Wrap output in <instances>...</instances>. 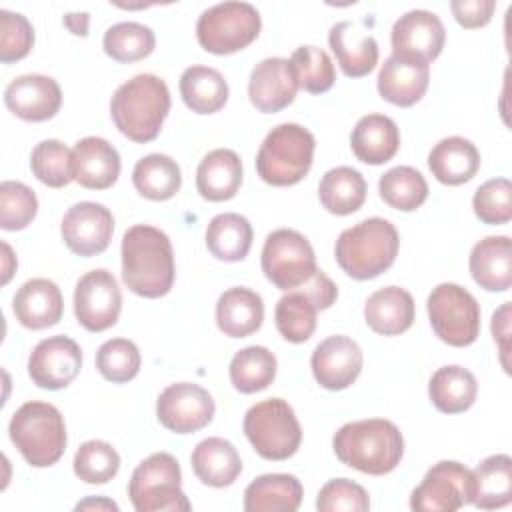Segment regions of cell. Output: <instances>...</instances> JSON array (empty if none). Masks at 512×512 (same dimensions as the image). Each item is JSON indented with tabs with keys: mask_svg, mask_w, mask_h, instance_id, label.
<instances>
[{
	"mask_svg": "<svg viewBox=\"0 0 512 512\" xmlns=\"http://www.w3.org/2000/svg\"><path fill=\"white\" fill-rule=\"evenodd\" d=\"M176 278L170 238L148 224H136L122 236V280L142 298H160Z\"/></svg>",
	"mask_w": 512,
	"mask_h": 512,
	"instance_id": "cell-1",
	"label": "cell"
},
{
	"mask_svg": "<svg viewBox=\"0 0 512 512\" xmlns=\"http://www.w3.org/2000/svg\"><path fill=\"white\" fill-rule=\"evenodd\" d=\"M336 458L370 476L392 472L404 454L398 426L386 418H366L344 424L332 438Z\"/></svg>",
	"mask_w": 512,
	"mask_h": 512,
	"instance_id": "cell-2",
	"label": "cell"
},
{
	"mask_svg": "<svg viewBox=\"0 0 512 512\" xmlns=\"http://www.w3.org/2000/svg\"><path fill=\"white\" fill-rule=\"evenodd\" d=\"M170 112V90L154 74H138L116 88L110 116L116 128L132 142H152Z\"/></svg>",
	"mask_w": 512,
	"mask_h": 512,
	"instance_id": "cell-3",
	"label": "cell"
},
{
	"mask_svg": "<svg viewBox=\"0 0 512 512\" xmlns=\"http://www.w3.org/2000/svg\"><path fill=\"white\" fill-rule=\"evenodd\" d=\"M400 248V236L386 218H366L346 228L334 246L338 266L354 280H370L386 272Z\"/></svg>",
	"mask_w": 512,
	"mask_h": 512,
	"instance_id": "cell-4",
	"label": "cell"
},
{
	"mask_svg": "<svg viewBox=\"0 0 512 512\" xmlns=\"http://www.w3.org/2000/svg\"><path fill=\"white\" fill-rule=\"evenodd\" d=\"M12 444L34 468L56 464L66 450V424L60 410L48 402H26L10 418Z\"/></svg>",
	"mask_w": 512,
	"mask_h": 512,
	"instance_id": "cell-5",
	"label": "cell"
},
{
	"mask_svg": "<svg viewBox=\"0 0 512 512\" xmlns=\"http://www.w3.org/2000/svg\"><path fill=\"white\" fill-rule=\"evenodd\" d=\"M316 140L300 124L274 126L256 154V172L270 186L298 184L312 168Z\"/></svg>",
	"mask_w": 512,
	"mask_h": 512,
	"instance_id": "cell-6",
	"label": "cell"
},
{
	"mask_svg": "<svg viewBox=\"0 0 512 512\" xmlns=\"http://www.w3.org/2000/svg\"><path fill=\"white\" fill-rule=\"evenodd\" d=\"M180 486L178 460L168 452H156L134 468L128 496L136 512H188L192 504Z\"/></svg>",
	"mask_w": 512,
	"mask_h": 512,
	"instance_id": "cell-7",
	"label": "cell"
},
{
	"mask_svg": "<svg viewBox=\"0 0 512 512\" xmlns=\"http://www.w3.org/2000/svg\"><path fill=\"white\" fill-rule=\"evenodd\" d=\"M244 434L266 460H288L302 442V428L292 406L282 398H268L244 414Z\"/></svg>",
	"mask_w": 512,
	"mask_h": 512,
	"instance_id": "cell-8",
	"label": "cell"
},
{
	"mask_svg": "<svg viewBox=\"0 0 512 512\" xmlns=\"http://www.w3.org/2000/svg\"><path fill=\"white\" fill-rule=\"evenodd\" d=\"M262 28L260 12L248 2H220L206 8L196 22L198 44L210 54H234L250 46Z\"/></svg>",
	"mask_w": 512,
	"mask_h": 512,
	"instance_id": "cell-9",
	"label": "cell"
},
{
	"mask_svg": "<svg viewBox=\"0 0 512 512\" xmlns=\"http://www.w3.org/2000/svg\"><path fill=\"white\" fill-rule=\"evenodd\" d=\"M426 310L434 334L454 348L476 342L480 334V304L454 282H442L428 294Z\"/></svg>",
	"mask_w": 512,
	"mask_h": 512,
	"instance_id": "cell-10",
	"label": "cell"
},
{
	"mask_svg": "<svg viewBox=\"0 0 512 512\" xmlns=\"http://www.w3.org/2000/svg\"><path fill=\"white\" fill-rule=\"evenodd\" d=\"M260 264L264 276L284 292L302 286L318 268L312 244L292 228H278L266 236Z\"/></svg>",
	"mask_w": 512,
	"mask_h": 512,
	"instance_id": "cell-11",
	"label": "cell"
},
{
	"mask_svg": "<svg viewBox=\"0 0 512 512\" xmlns=\"http://www.w3.org/2000/svg\"><path fill=\"white\" fill-rule=\"evenodd\" d=\"M464 504H472V470L456 460L436 462L410 496L416 512H454Z\"/></svg>",
	"mask_w": 512,
	"mask_h": 512,
	"instance_id": "cell-12",
	"label": "cell"
},
{
	"mask_svg": "<svg viewBox=\"0 0 512 512\" xmlns=\"http://www.w3.org/2000/svg\"><path fill=\"white\" fill-rule=\"evenodd\" d=\"M122 292L112 272L96 268L86 272L74 288V314L88 332H104L118 322Z\"/></svg>",
	"mask_w": 512,
	"mask_h": 512,
	"instance_id": "cell-13",
	"label": "cell"
},
{
	"mask_svg": "<svg viewBox=\"0 0 512 512\" xmlns=\"http://www.w3.org/2000/svg\"><path fill=\"white\" fill-rule=\"evenodd\" d=\"M214 400L210 392L192 382L166 386L156 400L158 422L176 434H192L208 426L214 418Z\"/></svg>",
	"mask_w": 512,
	"mask_h": 512,
	"instance_id": "cell-14",
	"label": "cell"
},
{
	"mask_svg": "<svg viewBox=\"0 0 512 512\" xmlns=\"http://www.w3.org/2000/svg\"><path fill=\"white\" fill-rule=\"evenodd\" d=\"M60 234L64 244L78 256L102 254L114 234L112 212L98 202H78L62 218Z\"/></svg>",
	"mask_w": 512,
	"mask_h": 512,
	"instance_id": "cell-15",
	"label": "cell"
},
{
	"mask_svg": "<svg viewBox=\"0 0 512 512\" xmlns=\"http://www.w3.org/2000/svg\"><path fill=\"white\" fill-rule=\"evenodd\" d=\"M82 368V350L68 336H50L40 340L28 358V376L38 388H66Z\"/></svg>",
	"mask_w": 512,
	"mask_h": 512,
	"instance_id": "cell-16",
	"label": "cell"
},
{
	"mask_svg": "<svg viewBox=\"0 0 512 512\" xmlns=\"http://www.w3.org/2000/svg\"><path fill=\"white\" fill-rule=\"evenodd\" d=\"M446 30L442 20L430 10H410L402 14L390 34L392 54L430 64L444 48Z\"/></svg>",
	"mask_w": 512,
	"mask_h": 512,
	"instance_id": "cell-17",
	"label": "cell"
},
{
	"mask_svg": "<svg viewBox=\"0 0 512 512\" xmlns=\"http://www.w3.org/2000/svg\"><path fill=\"white\" fill-rule=\"evenodd\" d=\"M364 356L356 340L344 334L324 338L312 352L310 368L316 382L326 390H344L362 372Z\"/></svg>",
	"mask_w": 512,
	"mask_h": 512,
	"instance_id": "cell-18",
	"label": "cell"
},
{
	"mask_svg": "<svg viewBox=\"0 0 512 512\" xmlns=\"http://www.w3.org/2000/svg\"><path fill=\"white\" fill-rule=\"evenodd\" d=\"M298 80L288 58L272 56L260 60L248 80V96L256 110L274 114L294 102L298 92Z\"/></svg>",
	"mask_w": 512,
	"mask_h": 512,
	"instance_id": "cell-19",
	"label": "cell"
},
{
	"mask_svg": "<svg viewBox=\"0 0 512 512\" xmlns=\"http://www.w3.org/2000/svg\"><path fill=\"white\" fill-rule=\"evenodd\" d=\"M4 104L14 116L26 122H44L58 114L62 90L50 76L22 74L6 86Z\"/></svg>",
	"mask_w": 512,
	"mask_h": 512,
	"instance_id": "cell-20",
	"label": "cell"
},
{
	"mask_svg": "<svg viewBox=\"0 0 512 512\" xmlns=\"http://www.w3.org/2000/svg\"><path fill=\"white\" fill-rule=\"evenodd\" d=\"M118 150L100 136H86L72 148L74 180L88 190H106L120 176Z\"/></svg>",
	"mask_w": 512,
	"mask_h": 512,
	"instance_id": "cell-21",
	"label": "cell"
},
{
	"mask_svg": "<svg viewBox=\"0 0 512 512\" xmlns=\"http://www.w3.org/2000/svg\"><path fill=\"white\" fill-rule=\"evenodd\" d=\"M430 84V64L390 54L378 72V92L394 106H414Z\"/></svg>",
	"mask_w": 512,
	"mask_h": 512,
	"instance_id": "cell-22",
	"label": "cell"
},
{
	"mask_svg": "<svg viewBox=\"0 0 512 512\" xmlns=\"http://www.w3.org/2000/svg\"><path fill=\"white\" fill-rule=\"evenodd\" d=\"M16 320L28 330H44L60 322L64 298L60 288L48 278L26 280L12 300Z\"/></svg>",
	"mask_w": 512,
	"mask_h": 512,
	"instance_id": "cell-23",
	"label": "cell"
},
{
	"mask_svg": "<svg viewBox=\"0 0 512 512\" xmlns=\"http://www.w3.org/2000/svg\"><path fill=\"white\" fill-rule=\"evenodd\" d=\"M328 44L336 56L340 70L350 78L370 74L378 62L376 38L362 30L356 22L342 20L328 32Z\"/></svg>",
	"mask_w": 512,
	"mask_h": 512,
	"instance_id": "cell-24",
	"label": "cell"
},
{
	"mask_svg": "<svg viewBox=\"0 0 512 512\" xmlns=\"http://www.w3.org/2000/svg\"><path fill=\"white\" fill-rule=\"evenodd\" d=\"M468 268L474 282L488 292H506L512 286V244L508 236H486L476 242Z\"/></svg>",
	"mask_w": 512,
	"mask_h": 512,
	"instance_id": "cell-25",
	"label": "cell"
},
{
	"mask_svg": "<svg viewBox=\"0 0 512 512\" xmlns=\"http://www.w3.org/2000/svg\"><path fill=\"white\" fill-rule=\"evenodd\" d=\"M414 298L400 286H384L368 296L364 320L376 334L398 336L414 324Z\"/></svg>",
	"mask_w": 512,
	"mask_h": 512,
	"instance_id": "cell-26",
	"label": "cell"
},
{
	"mask_svg": "<svg viewBox=\"0 0 512 512\" xmlns=\"http://www.w3.org/2000/svg\"><path fill=\"white\" fill-rule=\"evenodd\" d=\"M350 148L364 164H384L400 148V130L390 116L366 114L352 128Z\"/></svg>",
	"mask_w": 512,
	"mask_h": 512,
	"instance_id": "cell-27",
	"label": "cell"
},
{
	"mask_svg": "<svg viewBox=\"0 0 512 512\" xmlns=\"http://www.w3.org/2000/svg\"><path fill=\"white\" fill-rule=\"evenodd\" d=\"M242 184L240 156L230 148L208 152L196 168V188L204 200L224 202L236 196Z\"/></svg>",
	"mask_w": 512,
	"mask_h": 512,
	"instance_id": "cell-28",
	"label": "cell"
},
{
	"mask_svg": "<svg viewBox=\"0 0 512 512\" xmlns=\"http://www.w3.org/2000/svg\"><path fill=\"white\" fill-rule=\"evenodd\" d=\"M264 320V302L258 292L234 286L220 294L216 302V324L224 336L246 338L254 334Z\"/></svg>",
	"mask_w": 512,
	"mask_h": 512,
	"instance_id": "cell-29",
	"label": "cell"
},
{
	"mask_svg": "<svg viewBox=\"0 0 512 512\" xmlns=\"http://www.w3.org/2000/svg\"><path fill=\"white\" fill-rule=\"evenodd\" d=\"M428 168L438 182L458 186L476 176L480 168V152L470 140L448 136L430 150Z\"/></svg>",
	"mask_w": 512,
	"mask_h": 512,
	"instance_id": "cell-30",
	"label": "cell"
},
{
	"mask_svg": "<svg viewBox=\"0 0 512 512\" xmlns=\"http://www.w3.org/2000/svg\"><path fill=\"white\" fill-rule=\"evenodd\" d=\"M192 470L196 478L212 488H224L236 482L242 472V460L232 442L210 436L196 444L192 452Z\"/></svg>",
	"mask_w": 512,
	"mask_h": 512,
	"instance_id": "cell-31",
	"label": "cell"
},
{
	"mask_svg": "<svg viewBox=\"0 0 512 512\" xmlns=\"http://www.w3.org/2000/svg\"><path fill=\"white\" fill-rule=\"evenodd\" d=\"M304 488L292 474H262L244 490L246 512H294L300 508Z\"/></svg>",
	"mask_w": 512,
	"mask_h": 512,
	"instance_id": "cell-32",
	"label": "cell"
},
{
	"mask_svg": "<svg viewBox=\"0 0 512 512\" xmlns=\"http://www.w3.org/2000/svg\"><path fill=\"white\" fill-rule=\"evenodd\" d=\"M478 394L474 374L458 364L438 368L428 382V396L436 410L444 414L466 412Z\"/></svg>",
	"mask_w": 512,
	"mask_h": 512,
	"instance_id": "cell-33",
	"label": "cell"
},
{
	"mask_svg": "<svg viewBox=\"0 0 512 512\" xmlns=\"http://www.w3.org/2000/svg\"><path fill=\"white\" fill-rule=\"evenodd\" d=\"M512 500V458L494 454L472 470V504L482 510L508 506Z\"/></svg>",
	"mask_w": 512,
	"mask_h": 512,
	"instance_id": "cell-34",
	"label": "cell"
},
{
	"mask_svg": "<svg viewBox=\"0 0 512 512\" xmlns=\"http://www.w3.org/2000/svg\"><path fill=\"white\" fill-rule=\"evenodd\" d=\"M368 184L364 176L350 166H336L328 170L318 184L320 204L336 216H348L362 208Z\"/></svg>",
	"mask_w": 512,
	"mask_h": 512,
	"instance_id": "cell-35",
	"label": "cell"
},
{
	"mask_svg": "<svg viewBox=\"0 0 512 512\" xmlns=\"http://www.w3.org/2000/svg\"><path fill=\"white\" fill-rule=\"evenodd\" d=\"M180 96L196 114H214L228 102V82L210 66H190L180 76Z\"/></svg>",
	"mask_w": 512,
	"mask_h": 512,
	"instance_id": "cell-36",
	"label": "cell"
},
{
	"mask_svg": "<svg viewBox=\"0 0 512 512\" xmlns=\"http://www.w3.org/2000/svg\"><path fill=\"white\" fill-rule=\"evenodd\" d=\"M252 238L250 222L236 212L214 216L206 228V246L210 254L222 262L244 260L250 252Z\"/></svg>",
	"mask_w": 512,
	"mask_h": 512,
	"instance_id": "cell-37",
	"label": "cell"
},
{
	"mask_svg": "<svg viewBox=\"0 0 512 512\" xmlns=\"http://www.w3.org/2000/svg\"><path fill=\"white\" fill-rule=\"evenodd\" d=\"M132 182L140 196L162 202L176 196L182 186V172L176 160L166 154H148L132 170Z\"/></svg>",
	"mask_w": 512,
	"mask_h": 512,
	"instance_id": "cell-38",
	"label": "cell"
},
{
	"mask_svg": "<svg viewBox=\"0 0 512 512\" xmlns=\"http://www.w3.org/2000/svg\"><path fill=\"white\" fill-rule=\"evenodd\" d=\"M276 356L266 346H246L230 360V382L242 394L268 388L276 378Z\"/></svg>",
	"mask_w": 512,
	"mask_h": 512,
	"instance_id": "cell-39",
	"label": "cell"
},
{
	"mask_svg": "<svg viewBox=\"0 0 512 512\" xmlns=\"http://www.w3.org/2000/svg\"><path fill=\"white\" fill-rule=\"evenodd\" d=\"M316 304L302 290H288L274 308V322L284 340L306 342L316 330Z\"/></svg>",
	"mask_w": 512,
	"mask_h": 512,
	"instance_id": "cell-40",
	"label": "cell"
},
{
	"mask_svg": "<svg viewBox=\"0 0 512 512\" xmlns=\"http://www.w3.org/2000/svg\"><path fill=\"white\" fill-rule=\"evenodd\" d=\"M380 198L394 210L412 212L428 198V184L424 176L412 166H394L378 180Z\"/></svg>",
	"mask_w": 512,
	"mask_h": 512,
	"instance_id": "cell-41",
	"label": "cell"
},
{
	"mask_svg": "<svg viewBox=\"0 0 512 512\" xmlns=\"http://www.w3.org/2000/svg\"><path fill=\"white\" fill-rule=\"evenodd\" d=\"M104 52L116 62H136L152 54L156 36L150 26L140 22H118L104 32Z\"/></svg>",
	"mask_w": 512,
	"mask_h": 512,
	"instance_id": "cell-42",
	"label": "cell"
},
{
	"mask_svg": "<svg viewBox=\"0 0 512 512\" xmlns=\"http://www.w3.org/2000/svg\"><path fill=\"white\" fill-rule=\"evenodd\" d=\"M290 64L294 68L298 86L310 94H324L336 82V70L328 52L316 46H298L292 56Z\"/></svg>",
	"mask_w": 512,
	"mask_h": 512,
	"instance_id": "cell-43",
	"label": "cell"
},
{
	"mask_svg": "<svg viewBox=\"0 0 512 512\" xmlns=\"http://www.w3.org/2000/svg\"><path fill=\"white\" fill-rule=\"evenodd\" d=\"M32 174L50 188H64L74 180L72 150L60 140H42L30 154Z\"/></svg>",
	"mask_w": 512,
	"mask_h": 512,
	"instance_id": "cell-44",
	"label": "cell"
},
{
	"mask_svg": "<svg viewBox=\"0 0 512 512\" xmlns=\"http://www.w3.org/2000/svg\"><path fill=\"white\" fill-rule=\"evenodd\" d=\"M74 474L86 484H106L118 474L120 454L104 440H88L74 454Z\"/></svg>",
	"mask_w": 512,
	"mask_h": 512,
	"instance_id": "cell-45",
	"label": "cell"
},
{
	"mask_svg": "<svg viewBox=\"0 0 512 512\" xmlns=\"http://www.w3.org/2000/svg\"><path fill=\"white\" fill-rule=\"evenodd\" d=\"M140 350L128 338L106 340L96 352V368L108 382L124 384L140 372Z\"/></svg>",
	"mask_w": 512,
	"mask_h": 512,
	"instance_id": "cell-46",
	"label": "cell"
},
{
	"mask_svg": "<svg viewBox=\"0 0 512 512\" xmlns=\"http://www.w3.org/2000/svg\"><path fill=\"white\" fill-rule=\"evenodd\" d=\"M38 212V198L32 188L16 180L0 184V226L4 230L26 228Z\"/></svg>",
	"mask_w": 512,
	"mask_h": 512,
	"instance_id": "cell-47",
	"label": "cell"
},
{
	"mask_svg": "<svg viewBox=\"0 0 512 512\" xmlns=\"http://www.w3.org/2000/svg\"><path fill=\"white\" fill-rule=\"evenodd\" d=\"M474 214L484 224H506L512 218V184L508 178H492L478 186L472 198Z\"/></svg>",
	"mask_w": 512,
	"mask_h": 512,
	"instance_id": "cell-48",
	"label": "cell"
},
{
	"mask_svg": "<svg viewBox=\"0 0 512 512\" xmlns=\"http://www.w3.org/2000/svg\"><path fill=\"white\" fill-rule=\"evenodd\" d=\"M316 508L320 512H366L370 498L360 484L348 478H332L320 488Z\"/></svg>",
	"mask_w": 512,
	"mask_h": 512,
	"instance_id": "cell-49",
	"label": "cell"
},
{
	"mask_svg": "<svg viewBox=\"0 0 512 512\" xmlns=\"http://www.w3.org/2000/svg\"><path fill=\"white\" fill-rule=\"evenodd\" d=\"M34 46V28L26 16L0 10V60L10 64L28 56Z\"/></svg>",
	"mask_w": 512,
	"mask_h": 512,
	"instance_id": "cell-50",
	"label": "cell"
},
{
	"mask_svg": "<svg viewBox=\"0 0 512 512\" xmlns=\"http://www.w3.org/2000/svg\"><path fill=\"white\" fill-rule=\"evenodd\" d=\"M494 0H452L450 10L462 28H482L492 20Z\"/></svg>",
	"mask_w": 512,
	"mask_h": 512,
	"instance_id": "cell-51",
	"label": "cell"
},
{
	"mask_svg": "<svg viewBox=\"0 0 512 512\" xmlns=\"http://www.w3.org/2000/svg\"><path fill=\"white\" fill-rule=\"evenodd\" d=\"M298 290H302L318 310L330 308L338 298V286L320 268H316L314 274L302 286H298Z\"/></svg>",
	"mask_w": 512,
	"mask_h": 512,
	"instance_id": "cell-52",
	"label": "cell"
},
{
	"mask_svg": "<svg viewBox=\"0 0 512 512\" xmlns=\"http://www.w3.org/2000/svg\"><path fill=\"white\" fill-rule=\"evenodd\" d=\"M494 342L500 348V362L508 372V346H510V302H504L492 316Z\"/></svg>",
	"mask_w": 512,
	"mask_h": 512,
	"instance_id": "cell-53",
	"label": "cell"
},
{
	"mask_svg": "<svg viewBox=\"0 0 512 512\" xmlns=\"http://www.w3.org/2000/svg\"><path fill=\"white\" fill-rule=\"evenodd\" d=\"M64 26L76 34V36H88V24H90V16L88 12H68L62 18Z\"/></svg>",
	"mask_w": 512,
	"mask_h": 512,
	"instance_id": "cell-54",
	"label": "cell"
},
{
	"mask_svg": "<svg viewBox=\"0 0 512 512\" xmlns=\"http://www.w3.org/2000/svg\"><path fill=\"white\" fill-rule=\"evenodd\" d=\"M118 510V504L108 498H86L76 504V510Z\"/></svg>",
	"mask_w": 512,
	"mask_h": 512,
	"instance_id": "cell-55",
	"label": "cell"
},
{
	"mask_svg": "<svg viewBox=\"0 0 512 512\" xmlns=\"http://www.w3.org/2000/svg\"><path fill=\"white\" fill-rule=\"evenodd\" d=\"M2 250H4V276H2V284H6L10 280V276H12V272H14V266H10V262L16 264V258L12 256V250H10V246L6 242H2Z\"/></svg>",
	"mask_w": 512,
	"mask_h": 512,
	"instance_id": "cell-56",
	"label": "cell"
}]
</instances>
